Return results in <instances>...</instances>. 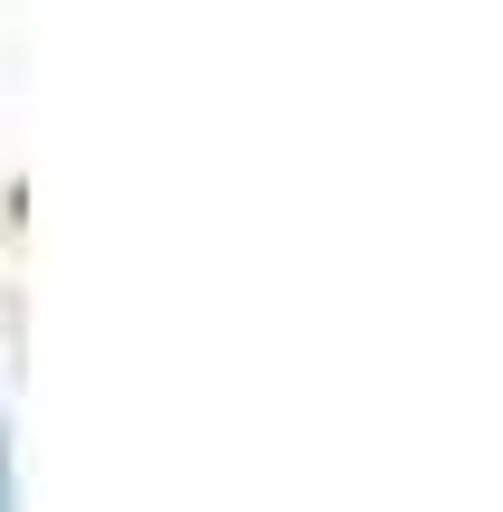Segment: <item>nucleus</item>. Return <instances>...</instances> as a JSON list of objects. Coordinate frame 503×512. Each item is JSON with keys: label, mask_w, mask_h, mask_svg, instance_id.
Segmentation results:
<instances>
[{"label": "nucleus", "mask_w": 503, "mask_h": 512, "mask_svg": "<svg viewBox=\"0 0 503 512\" xmlns=\"http://www.w3.org/2000/svg\"><path fill=\"white\" fill-rule=\"evenodd\" d=\"M0 512H10V446H0Z\"/></svg>", "instance_id": "1"}]
</instances>
